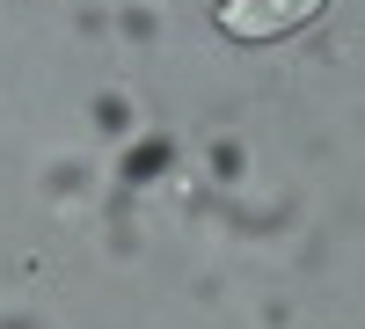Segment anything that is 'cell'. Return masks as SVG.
Wrapping results in <instances>:
<instances>
[{
  "label": "cell",
  "instance_id": "cell-1",
  "mask_svg": "<svg viewBox=\"0 0 365 329\" xmlns=\"http://www.w3.org/2000/svg\"><path fill=\"white\" fill-rule=\"evenodd\" d=\"M322 15V0H227L220 8V29L227 37H285V29H299V22H314Z\"/></svg>",
  "mask_w": 365,
  "mask_h": 329
}]
</instances>
